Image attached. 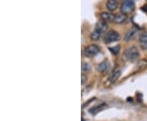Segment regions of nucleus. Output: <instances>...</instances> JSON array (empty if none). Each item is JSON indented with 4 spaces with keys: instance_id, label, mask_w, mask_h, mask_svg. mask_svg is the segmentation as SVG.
I'll return each instance as SVG.
<instances>
[{
    "instance_id": "nucleus-1",
    "label": "nucleus",
    "mask_w": 147,
    "mask_h": 121,
    "mask_svg": "<svg viewBox=\"0 0 147 121\" xmlns=\"http://www.w3.org/2000/svg\"><path fill=\"white\" fill-rule=\"evenodd\" d=\"M134 9H135V3L131 0L123 1L120 7L121 12L125 14V15L132 12Z\"/></svg>"
},
{
    "instance_id": "nucleus-2",
    "label": "nucleus",
    "mask_w": 147,
    "mask_h": 121,
    "mask_svg": "<svg viewBox=\"0 0 147 121\" xmlns=\"http://www.w3.org/2000/svg\"><path fill=\"white\" fill-rule=\"evenodd\" d=\"M124 55H125L127 59L130 60L131 62H134V61H137L139 58L140 53H139V50L137 49V47H136L135 46H132L127 50Z\"/></svg>"
},
{
    "instance_id": "nucleus-3",
    "label": "nucleus",
    "mask_w": 147,
    "mask_h": 121,
    "mask_svg": "<svg viewBox=\"0 0 147 121\" xmlns=\"http://www.w3.org/2000/svg\"><path fill=\"white\" fill-rule=\"evenodd\" d=\"M120 39V35L118 32L115 30H110L105 34L104 37V42L105 43H110L116 42Z\"/></svg>"
},
{
    "instance_id": "nucleus-4",
    "label": "nucleus",
    "mask_w": 147,
    "mask_h": 121,
    "mask_svg": "<svg viewBox=\"0 0 147 121\" xmlns=\"http://www.w3.org/2000/svg\"><path fill=\"white\" fill-rule=\"evenodd\" d=\"M100 52V47L96 44L88 45L84 49V55L88 57H92Z\"/></svg>"
},
{
    "instance_id": "nucleus-5",
    "label": "nucleus",
    "mask_w": 147,
    "mask_h": 121,
    "mask_svg": "<svg viewBox=\"0 0 147 121\" xmlns=\"http://www.w3.org/2000/svg\"><path fill=\"white\" fill-rule=\"evenodd\" d=\"M108 29V24L104 21H100L96 23V31H98L99 33H104L106 31V30Z\"/></svg>"
},
{
    "instance_id": "nucleus-6",
    "label": "nucleus",
    "mask_w": 147,
    "mask_h": 121,
    "mask_svg": "<svg viewBox=\"0 0 147 121\" xmlns=\"http://www.w3.org/2000/svg\"><path fill=\"white\" fill-rule=\"evenodd\" d=\"M139 43H140V46L143 50H146L147 49V33H142L140 35L139 39Z\"/></svg>"
},
{
    "instance_id": "nucleus-7",
    "label": "nucleus",
    "mask_w": 147,
    "mask_h": 121,
    "mask_svg": "<svg viewBox=\"0 0 147 121\" xmlns=\"http://www.w3.org/2000/svg\"><path fill=\"white\" fill-rule=\"evenodd\" d=\"M127 20V16L123 13H117L115 15V18H114V22H115L117 24H122L123 22H125Z\"/></svg>"
},
{
    "instance_id": "nucleus-8",
    "label": "nucleus",
    "mask_w": 147,
    "mask_h": 121,
    "mask_svg": "<svg viewBox=\"0 0 147 121\" xmlns=\"http://www.w3.org/2000/svg\"><path fill=\"white\" fill-rule=\"evenodd\" d=\"M137 34V30L136 29H131L128 31L127 32L125 36H124V39L126 41H130L131 39H133L134 38L136 37Z\"/></svg>"
},
{
    "instance_id": "nucleus-9",
    "label": "nucleus",
    "mask_w": 147,
    "mask_h": 121,
    "mask_svg": "<svg viewBox=\"0 0 147 121\" xmlns=\"http://www.w3.org/2000/svg\"><path fill=\"white\" fill-rule=\"evenodd\" d=\"M121 74L120 70H114V72L110 74V76L109 77V81L110 82V84H114L115 82H116V80L119 78Z\"/></svg>"
},
{
    "instance_id": "nucleus-10",
    "label": "nucleus",
    "mask_w": 147,
    "mask_h": 121,
    "mask_svg": "<svg viewBox=\"0 0 147 121\" xmlns=\"http://www.w3.org/2000/svg\"><path fill=\"white\" fill-rule=\"evenodd\" d=\"M110 67V63H109V62L108 61H105V62H101L100 63L98 66H97V70L98 71H100V72H105Z\"/></svg>"
},
{
    "instance_id": "nucleus-11",
    "label": "nucleus",
    "mask_w": 147,
    "mask_h": 121,
    "mask_svg": "<svg viewBox=\"0 0 147 121\" xmlns=\"http://www.w3.org/2000/svg\"><path fill=\"white\" fill-rule=\"evenodd\" d=\"M100 17L104 21H114L115 16L113 14H111L110 12H107V11H104L100 14Z\"/></svg>"
},
{
    "instance_id": "nucleus-12",
    "label": "nucleus",
    "mask_w": 147,
    "mask_h": 121,
    "mask_svg": "<svg viewBox=\"0 0 147 121\" xmlns=\"http://www.w3.org/2000/svg\"><path fill=\"white\" fill-rule=\"evenodd\" d=\"M106 7L109 11H115L118 7V3L115 0H109L106 3Z\"/></svg>"
},
{
    "instance_id": "nucleus-13",
    "label": "nucleus",
    "mask_w": 147,
    "mask_h": 121,
    "mask_svg": "<svg viewBox=\"0 0 147 121\" xmlns=\"http://www.w3.org/2000/svg\"><path fill=\"white\" fill-rule=\"evenodd\" d=\"M105 104H103V105H97V106H96L94 108H92V109H91L90 110V112L92 113V114H96V113H97V112H99V111H101V110H103L104 109V107H105Z\"/></svg>"
},
{
    "instance_id": "nucleus-14",
    "label": "nucleus",
    "mask_w": 147,
    "mask_h": 121,
    "mask_svg": "<svg viewBox=\"0 0 147 121\" xmlns=\"http://www.w3.org/2000/svg\"><path fill=\"white\" fill-rule=\"evenodd\" d=\"M90 37H91L92 40H98L100 37V33L96 31V30H95V31H93L91 34Z\"/></svg>"
},
{
    "instance_id": "nucleus-15",
    "label": "nucleus",
    "mask_w": 147,
    "mask_h": 121,
    "mask_svg": "<svg viewBox=\"0 0 147 121\" xmlns=\"http://www.w3.org/2000/svg\"><path fill=\"white\" fill-rule=\"evenodd\" d=\"M109 49H110V51L113 53V54L116 55V54H118V53H119V51H120V46H119V45H116L115 47H110Z\"/></svg>"
},
{
    "instance_id": "nucleus-16",
    "label": "nucleus",
    "mask_w": 147,
    "mask_h": 121,
    "mask_svg": "<svg viewBox=\"0 0 147 121\" xmlns=\"http://www.w3.org/2000/svg\"><path fill=\"white\" fill-rule=\"evenodd\" d=\"M90 70H91V66H90L89 63H88V62H84V63L82 64V70H83V71L88 72V71H89Z\"/></svg>"
},
{
    "instance_id": "nucleus-17",
    "label": "nucleus",
    "mask_w": 147,
    "mask_h": 121,
    "mask_svg": "<svg viewBox=\"0 0 147 121\" xmlns=\"http://www.w3.org/2000/svg\"><path fill=\"white\" fill-rule=\"evenodd\" d=\"M85 81H87V76L85 74H82V84H84L85 83Z\"/></svg>"
},
{
    "instance_id": "nucleus-18",
    "label": "nucleus",
    "mask_w": 147,
    "mask_h": 121,
    "mask_svg": "<svg viewBox=\"0 0 147 121\" xmlns=\"http://www.w3.org/2000/svg\"><path fill=\"white\" fill-rule=\"evenodd\" d=\"M82 121H84V120H82Z\"/></svg>"
}]
</instances>
